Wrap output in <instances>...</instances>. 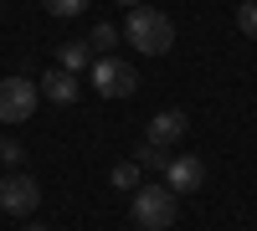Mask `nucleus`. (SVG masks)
<instances>
[{"mask_svg":"<svg viewBox=\"0 0 257 231\" xmlns=\"http://www.w3.org/2000/svg\"><path fill=\"white\" fill-rule=\"evenodd\" d=\"M123 36H128V47H134V52H144V57H165L170 47H175V21H170L165 11L134 6V11H128Z\"/></svg>","mask_w":257,"mask_h":231,"instance_id":"f257e3e1","label":"nucleus"},{"mask_svg":"<svg viewBox=\"0 0 257 231\" xmlns=\"http://www.w3.org/2000/svg\"><path fill=\"white\" fill-rule=\"evenodd\" d=\"M128 216L139 231H170L180 216V195H170L165 185H139L134 200H128Z\"/></svg>","mask_w":257,"mask_h":231,"instance_id":"f03ea898","label":"nucleus"},{"mask_svg":"<svg viewBox=\"0 0 257 231\" xmlns=\"http://www.w3.org/2000/svg\"><path fill=\"white\" fill-rule=\"evenodd\" d=\"M88 72H93L98 98H134V93H139V72L128 67L123 57H98Z\"/></svg>","mask_w":257,"mask_h":231,"instance_id":"7ed1b4c3","label":"nucleus"},{"mask_svg":"<svg viewBox=\"0 0 257 231\" xmlns=\"http://www.w3.org/2000/svg\"><path fill=\"white\" fill-rule=\"evenodd\" d=\"M41 103V88L31 77H0V123H26Z\"/></svg>","mask_w":257,"mask_h":231,"instance_id":"20e7f679","label":"nucleus"},{"mask_svg":"<svg viewBox=\"0 0 257 231\" xmlns=\"http://www.w3.org/2000/svg\"><path fill=\"white\" fill-rule=\"evenodd\" d=\"M41 205V185L31 175H6L0 180V211L6 216H31Z\"/></svg>","mask_w":257,"mask_h":231,"instance_id":"39448f33","label":"nucleus"},{"mask_svg":"<svg viewBox=\"0 0 257 231\" xmlns=\"http://www.w3.org/2000/svg\"><path fill=\"white\" fill-rule=\"evenodd\" d=\"M201 185H206V159L201 154H180V159L165 164V190L170 195H196Z\"/></svg>","mask_w":257,"mask_h":231,"instance_id":"423d86ee","label":"nucleus"},{"mask_svg":"<svg viewBox=\"0 0 257 231\" xmlns=\"http://www.w3.org/2000/svg\"><path fill=\"white\" fill-rule=\"evenodd\" d=\"M41 98L47 103H57V108H67V103H77V93H82V82H77V72H67V67H52V72H41Z\"/></svg>","mask_w":257,"mask_h":231,"instance_id":"0eeeda50","label":"nucleus"},{"mask_svg":"<svg viewBox=\"0 0 257 231\" xmlns=\"http://www.w3.org/2000/svg\"><path fill=\"white\" fill-rule=\"evenodd\" d=\"M185 129H190V118L180 113V108H160L155 118H149V144H175V139H185Z\"/></svg>","mask_w":257,"mask_h":231,"instance_id":"6e6552de","label":"nucleus"},{"mask_svg":"<svg viewBox=\"0 0 257 231\" xmlns=\"http://www.w3.org/2000/svg\"><path fill=\"white\" fill-rule=\"evenodd\" d=\"M93 47H88V36H82V41H62V47H57V67H67V72H88L93 67Z\"/></svg>","mask_w":257,"mask_h":231,"instance_id":"1a4fd4ad","label":"nucleus"},{"mask_svg":"<svg viewBox=\"0 0 257 231\" xmlns=\"http://www.w3.org/2000/svg\"><path fill=\"white\" fill-rule=\"evenodd\" d=\"M88 47H93V57H113V47H118V26H113V21H98L93 36H88Z\"/></svg>","mask_w":257,"mask_h":231,"instance_id":"9d476101","label":"nucleus"},{"mask_svg":"<svg viewBox=\"0 0 257 231\" xmlns=\"http://www.w3.org/2000/svg\"><path fill=\"white\" fill-rule=\"evenodd\" d=\"M128 159H134L139 170H160V175H165V164H170V154H165V144H149V139H144V144H139V149L128 154Z\"/></svg>","mask_w":257,"mask_h":231,"instance_id":"9b49d317","label":"nucleus"},{"mask_svg":"<svg viewBox=\"0 0 257 231\" xmlns=\"http://www.w3.org/2000/svg\"><path fill=\"white\" fill-rule=\"evenodd\" d=\"M108 180H113V190H128V195H134V190H139V164H134V159H118L113 170H108Z\"/></svg>","mask_w":257,"mask_h":231,"instance_id":"f8f14e48","label":"nucleus"},{"mask_svg":"<svg viewBox=\"0 0 257 231\" xmlns=\"http://www.w3.org/2000/svg\"><path fill=\"white\" fill-rule=\"evenodd\" d=\"M82 6H88V0H41V11H47V16H57V21L82 16Z\"/></svg>","mask_w":257,"mask_h":231,"instance_id":"ddd939ff","label":"nucleus"},{"mask_svg":"<svg viewBox=\"0 0 257 231\" xmlns=\"http://www.w3.org/2000/svg\"><path fill=\"white\" fill-rule=\"evenodd\" d=\"M237 26H242V36H257V0L237 6Z\"/></svg>","mask_w":257,"mask_h":231,"instance_id":"4468645a","label":"nucleus"},{"mask_svg":"<svg viewBox=\"0 0 257 231\" xmlns=\"http://www.w3.org/2000/svg\"><path fill=\"white\" fill-rule=\"evenodd\" d=\"M21 159H26V149H21L16 139H0V164H6V170H16Z\"/></svg>","mask_w":257,"mask_h":231,"instance_id":"2eb2a0df","label":"nucleus"},{"mask_svg":"<svg viewBox=\"0 0 257 231\" xmlns=\"http://www.w3.org/2000/svg\"><path fill=\"white\" fill-rule=\"evenodd\" d=\"M118 6H128V11H134V6H139V0H118Z\"/></svg>","mask_w":257,"mask_h":231,"instance_id":"dca6fc26","label":"nucleus"},{"mask_svg":"<svg viewBox=\"0 0 257 231\" xmlns=\"http://www.w3.org/2000/svg\"><path fill=\"white\" fill-rule=\"evenodd\" d=\"M26 231H47V226H26Z\"/></svg>","mask_w":257,"mask_h":231,"instance_id":"f3484780","label":"nucleus"}]
</instances>
